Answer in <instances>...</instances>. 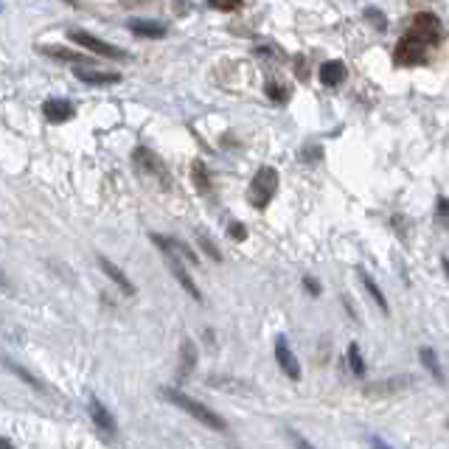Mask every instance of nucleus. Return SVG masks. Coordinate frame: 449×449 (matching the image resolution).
<instances>
[{"instance_id":"obj_1","label":"nucleus","mask_w":449,"mask_h":449,"mask_svg":"<svg viewBox=\"0 0 449 449\" xmlns=\"http://www.w3.org/2000/svg\"><path fill=\"white\" fill-rule=\"evenodd\" d=\"M160 396L166 399V401H172L174 407H180V410H183V413H188L191 419H197L199 424H206L208 430H214V432H228V421H225L219 413H214L211 407H206L202 401L191 399L188 393L174 390V388H163V390H160Z\"/></svg>"},{"instance_id":"obj_2","label":"nucleus","mask_w":449,"mask_h":449,"mask_svg":"<svg viewBox=\"0 0 449 449\" xmlns=\"http://www.w3.org/2000/svg\"><path fill=\"white\" fill-rule=\"evenodd\" d=\"M152 241L157 244V248H160V253H163V259H166V267H169V272L177 278V283H180V287L194 298V301H202V292H199V287H197V283H194V278L188 275V270L183 267V261L174 256V250L169 248V239L166 236H157V233H152Z\"/></svg>"},{"instance_id":"obj_3","label":"nucleus","mask_w":449,"mask_h":449,"mask_svg":"<svg viewBox=\"0 0 449 449\" xmlns=\"http://www.w3.org/2000/svg\"><path fill=\"white\" fill-rule=\"evenodd\" d=\"M275 191H278V172L272 166H261L250 180V191H248L250 202L259 211H264L270 206V199L275 197Z\"/></svg>"},{"instance_id":"obj_4","label":"nucleus","mask_w":449,"mask_h":449,"mask_svg":"<svg viewBox=\"0 0 449 449\" xmlns=\"http://www.w3.org/2000/svg\"><path fill=\"white\" fill-rule=\"evenodd\" d=\"M427 48L430 46L421 37L407 34V37L399 39V46L393 51V59H396V65H424L427 62Z\"/></svg>"},{"instance_id":"obj_5","label":"nucleus","mask_w":449,"mask_h":449,"mask_svg":"<svg viewBox=\"0 0 449 449\" xmlns=\"http://www.w3.org/2000/svg\"><path fill=\"white\" fill-rule=\"evenodd\" d=\"M68 37H70V43H76V46H81V48H88V51L96 54V57H104V59H130L127 51H121V48L104 43V39H99V37H93V34H88V31H68Z\"/></svg>"},{"instance_id":"obj_6","label":"nucleus","mask_w":449,"mask_h":449,"mask_svg":"<svg viewBox=\"0 0 449 449\" xmlns=\"http://www.w3.org/2000/svg\"><path fill=\"white\" fill-rule=\"evenodd\" d=\"M132 160H135V169L141 172V174H149V177H154V180H160V186H169V172H166V166L160 163V157L152 152V149H135L132 152Z\"/></svg>"},{"instance_id":"obj_7","label":"nucleus","mask_w":449,"mask_h":449,"mask_svg":"<svg viewBox=\"0 0 449 449\" xmlns=\"http://www.w3.org/2000/svg\"><path fill=\"white\" fill-rule=\"evenodd\" d=\"M410 34L421 37L427 46H438L441 43V20L435 14H430V12H419L413 17V31Z\"/></svg>"},{"instance_id":"obj_8","label":"nucleus","mask_w":449,"mask_h":449,"mask_svg":"<svg viewBox=\"0 0 449 449\" xmlns=\"http://www.w3.org/2000/svg\"><path fill=\"white\" fill-rule=\"evenodd\" d=\"M275 359H278V365H281V371L287 374L292 382H298V379H301V365H298L295 354L290 351L287 337H278V340H275Z\"/></svg>"},{"instance_id":"obj_9","label":"nucleus","mask_w":449,"mask_h":449,"mask_svg":"<svg viewBox=\"0 0 449 449\" xmlns=\"http://www.w3.org/2000/svg\"><path fill=\"white\" fill-rule=\"evenodd\" d=\"M43 115H46L48 124H65V121H70V118L76 115V110H73V104L65 101V99H48V101L43 104Z\"/></svg>"},{"instance_id":"obj_10","label":"nucleus","mask_w":449,"mask_h":449,"mask_svg":"<svg viewBox=\"0 0 449 449\" xmlns=\"http://www.w3.org/2000/svg\"><path fill=\"white\" fill-rule=\"evenodd\" d=\"M346 76H348V70H346V65H343L340 59L323 62L320 70H317V79H320V85H323V88H337V85H343Z\"/></svg>"},{"instance_id":"obj_11","label":"nucleus","mask_w":449,"mask_h":449,"mask_svg":"<svg viewBox=\"0 0 449 449\" xmlns=\"http://www.w3.org/2000/svg\"><path fill=\"white\" fill-rule=\"evenodd\" d=\"M99 267L104 270V275H107L110 281H115V287H118L121 292H124V295H135V283L124 275V270H121L118 264H112L107 256H99Z\"/></svg>"},{"instance_id":"obj_12","label":"nucleus","mask_w":449,"mask_h":449,"mask_svg":"<svg viewBox=\"0 0 449 449\" xmlns=\"http://www.w3.org/2000/svg\"><path fill=\"white\" fill-rule=\"evenodd\" d=\"M39 54H46L57 62H68V65H90L93 57H85L79 51H70V48H62V46H39Z\"/></svg>"},{"instance_id":"obj_13","label":"nucleus","mask_w":449,"mask_h":449,"mask_svg":"<svg viewBox=\"0 0 449 449\" xmlns=\"http://www.w3.org/2000/svg\"><path fill=\"white\" fill-rule=\"evenodd\" d=\"M127 26H130V31L135 37H143V39H160V37H166V26H163L160 20H130Z\"/></svg>"},{"instance_id":"obj_14","label":"nucleus","mask_w":449,"mask_h":449,"mask_svg":"<svg viewBox=\"0 0 449 449\" xmlns=\"http://www.w3.org/2000/svg\"><path fill=\"white\" fill-rule=\"evenodd\" d=\"M90 419H93V424H96L104 435H112V432H115V419H112V413L107 410V407H104L99 399H90Z\"/></svg>"},{"instance_id":"obj_15","label":"nucleus","mask_w":449,"mask_h":449,"mask_svg":"<svg viewBox=\"0 0 449 449\" xmlns=\"http://www.w3.org/2000/svg\"><path fill=\"white\" fill-rule=\"evenodd\" d=\"M0 362H3V368H9V371L17 377V379H23L28 388H34V390H39V393H46V382L39 379V377H34L31 371H26L23 365H17V362H14V359H9V357H0Z\"/></svg>"},{"instance_id":"obj_16","label":"nucleus","mask_w":449,"mask_h":449,"mask_svg":"<svg viewBox=\"0 0 449 449\" xmlns=\"http://www.w3.org/2000/svg\"><path fill=\"white\" fill-rule=\"evenodd\" d=\"M79 81L85 85H118L121 76L118 73H99V70H73Z\"/></svg>"},{"instance_id":"obj_17","label":"nucleus","mask_w":449,"mask_h":449,"mask_svg":"<svg viewBox=\"0 0 449 449\" xmlns=\"http://www.w3.org/2000/svg\"><path fill=\"white\" fill-rule=\"evenodd\" d=\"M359 281H362V287H365V290H368V295L374 298V303H377V306H379V309H382V312L388 315V312H390V306H388V301H385V295H382V290L377 287V281H374V278H371L368 272H365V270L359 272Z\"/></svg>"},{"instance_id":"obj_18","label":"nucleus","mask_w":449,"mask_h":449,"mask_svg":"<svg viewBox=\"0 0 449 449\" xmlns=\"http://www.w3.org/2000/svg\"><path fill=\"white\" fill-rule=\"evenodd\" d=\"M419 357H421V362H424V368L432 374V379H435L438 385H443V371H441V365H438V357H435V351L424 346V348L419 351Z\"/></svg>"},{"instance_id":"obj_19","label":"nucleus","mask_w":449,"mask_h":449,"mask_svg":"<svg viewBox=\"0 0 449 449\" xmlns=\"http://www.w3.org/2000/svg\"><path fill=\"white\" fill-rule=\"evenodd\" d=\"M180 359H183V374H191L194 368H197V346H194V340H188V337H183V346H180Z\"/></svg>"},{"instance_id":"obj_20","label":"nucleus","mask_w":449,"mask_h":449,"mask_svg":"<svg viewBox=\"0 0 449 449\" xmlns=\"http://www.w3.org/2000/svg\"><path fill=\"white\" fill-rule=\"evenodd\" d=\"M191 180H194V186H197V191L199 194H208L211 191V177H208V172H206V166L197 160L194 166H191Z\"/></svg>"},{"instance_id":"obj_21","label":"nucleus","mask_w":449,"mask_h":449,"mask_svg":"<svg viewBox=\"0 0 449 449\" xmlns=\"http://www.w3.org/2000/svg\"><path fill=\"white\" fill-rule=\"evenodd\" d=\"M407 382H410V377H399V379H390V382H377V388H368V393H374V396L393 393V390H401Z\"/></svg>"},{"instance_id":"obj_22","label":"nucleus","mask_w":449,"mask_h":449,"mask_svg":"<svg viewBox=\"0 0 449 449\" xmlns=\"http://www.w3.org/2000/svg\"><path fill=\"white\" fill-rule=\"evenodd\" d=\"M348 365H351V371H354L357 377L365 374V362H362V354H359V346H357V343L348 346Z\"/></svg>"},{"instance_id":"obj_23","label":"nucleus","mask_w":449,"mask_h":449,"mask_svg":"<svg viewBox=\"0 0 449 449\" xmlns=\"http://www.w3.org/2000/svg\"><path fill=\"white\" fill-rule=\"evenodd\" d=\"M264 90H267V99L275 101V104H287V99H290L287 90H283L281 85H272V81H267V88H264Z\"/></svg>"},{"instance_id":"obj_24","label":"nucleus","mask_w":449,"mask_h":449,"mask_svg":"<svg viewBox=\"0 0 449 449\" xmlns=\"http://www.w3.org/2000/svg\"><path fill=\"white\" fill-rule=\"evenodd\" d=\"M197 241H199V248L206 250V253H208V256H211L214 261H222V253L217 250V244H214V241H211V239H208L206 233H199V236H197Z\"/></svg>"},{"instance_id":"obj_25","label":"nucleus","mask_w":449,"mask_h":449,"mask_svg":"<svg viewBox=\"0 0 449 449\" xmlns=\"http://www.w3.org/2000/svg\"><path fill=\"white\" fill-rule=\"evenodd\" d=\"M211 6L219 9V12H233L241 6V0H211Z\"/></svg>"},{"instance_id":"obj_26","label":"nucleus","mask_w":449,"mask_h":449,"mask_svg":"<svg viewBox=\"0 0 449 449\" xmlns=\"http://www.w3.org/2000/svg\"><path fill=\"white\" fill-rule=\"evenodd\" d=\"M365 17H368V20H374V26H377L379 31H385V17H382L377 9H365Z\"/></svg>"},{"instance_id":"obj_27","label":"nucleus","mask_w":449,"mask_h":449,"mask_svg":"<svg viewBox=\"0 0 449 449\" xmlns=\"http://www.w3.org/2000/svg\"><path fill=\"white\" fill-rule=\"evenodd\" d=\"M230 236H233L236 241H244V239H248V230H244L241 222H230Z\"/></svg>"},{"instance_id":"obj_28","label":"nucleus","mask_w":449,"mask_h":449,"mask_svg":"<svg viewBox=\"0 0 449 449\" xmlns=\"http://www.w3.org/2000/svg\"><path fill=\"white\" fill-rule=\"evenodd\" d=\"M303 287H306V292H312V295H320V283H317L315 278H303Z\"/></svg>"},{"instance_id":"obj_29","label":"nucleus","mask_w":449,"mask_h":449,"mask_svg":"<svg viewBox=\"0 0 449 449\" xmlns=\"http://www.w3.org/2000/svg\"><path fill=\"white\" fill-rule=\"evenodd\" d=\"M438 217H441V219L446 222V199H443V197L438 199Z\"/></svg>"},{"instance_id":"obj_30","label":"nucleus","mask_w":449,"mask_h":449,"mask_svg":"<svg viewBox=\"0 0 449 449\" xmlns=\"http://www.w3.org/2000/svg\"><path fill=\"white\" fill-rule=\"evenodd\" d=\"M306 157H320L323 152H320V146H306V152H303Z\"/></svg>"},{"instance_id":"obj_31","label":"nucleus","mask_w":449,"mask_h":449,"mask_svg":"<svg viewBox=\"0 0 449 449\" xmlns=\"http://www.w3.org/2000/svg\"><path fill=\"white\" fill-rule=\"evenodd\" d=\"M0 283H3V272H0Z\"/></svg>"}]
</instances>
